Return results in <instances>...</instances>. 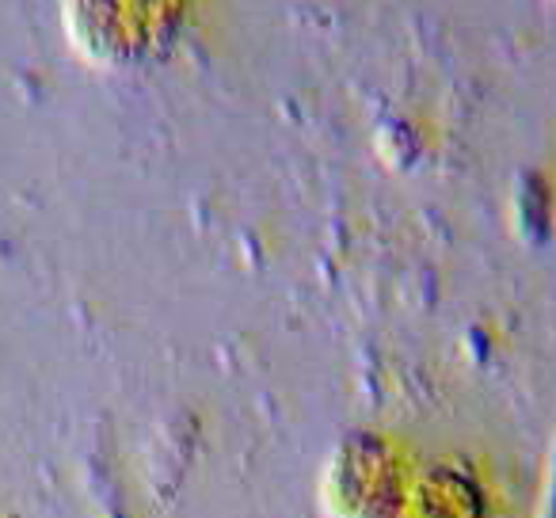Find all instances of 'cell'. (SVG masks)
Here are the masks:
<instances>
[{
  "label": "cell",
  "instance_id": "1",
  "mask_svg": "<svg viewBox=\"0 0 556 518\" xmlns=\"http://www.w3.org/2000/svg\"><path fill=\"white\" fill-rule=\"evenodd\" d=\"M404 477L389 462V446L370 434H355L336 450L325 477V503L336 518H396Z\"/></svg>",
  "mask_w": 556,
  "mask_h": 518
},
{
  "label": "cell",
  "instance_id": "2",
  "mask_svg": "<svg viewBox=\"0 0 556 518\" xmlns=\"http://www.w3.org/2000/svg\"><path fill=\"white\" fill-rule=\"evenodd\" d=\"M396 518H480V492L465 472L431 469L404 488Z\"/></svg>",
  "mask_w": 556,
  "mask_h": 518
}]
</instances>
